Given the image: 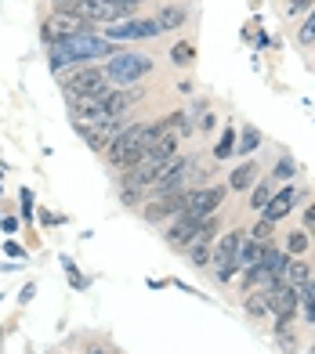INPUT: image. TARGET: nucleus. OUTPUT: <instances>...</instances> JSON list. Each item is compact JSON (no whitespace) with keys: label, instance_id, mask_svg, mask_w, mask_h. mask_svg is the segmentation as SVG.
<instances>
[{"label":"nucleus","instance_id":"39448f33","mask_svg":"<svg viewBox=\"0 0 315 354\" xmlns=\"http://www.w3.org/2000/svg\"><path fill=\"white\" fill-rule=\"evenodd\" d=\"M243 239H246V232H228V235H222V243H217V250H214V264H217V282H228L235 271H240V246H243Z\"/></svg>","mask_w":315,"mask_h":354},{"label":"nucleus","instance_id":"9d476101","mask_svg":"<svg viewBox=\"0 0 315 354\" xmlns=\"http://www.w3.org/2000/svg\"><path fill=\"white\" fill-rule=\"evenodd\" d=\"M185 203H188V192H170V196H160L156 203H145V221H163V217L185 214Z\"/></svg>","mask_w":315,"mask_h":354},{"label":"nucleus","instance_id":"f03ea898","mask_svg":"<svg viewBox=\"0 0 315 354\" xmlns=\"http://www.w3.org/2000/svg\"><path fill=\"white\" fill-rule=\"evenodd\" d=\"M102 69H105V76H109L113 87H127V84H138V80L152 69V58L134 55V51H116Z\"/></svg>","mask_w":315,"mask_h":354},{"label":"nucleus","instance_id":"c756f323","mask_svg":"<svg viewBox=\"0 0 315 354\" xmlns=\"http://www.w3.org/2000/svg\"><path fill=\"white\" fill-rule=\"evenodd\" d=\"M294 163H290V159H279V167H276V177H294Z\"/></svg>","mask_w":315,"mask_h":354},{"label":"nucleus","instance_id":"ddd939ff","mask_svg":"<svg viewBox=\"0 0 315 354\" xmlns=\"http://www.w3.org/2000/svg\"><path fill=\"white\" fill-rule=\"evenodd\" d=\"M287 261L290 257L287 253H279V250H272V246H264V257H261V268H264V275H269L272 282H279L282 279V271H287Z\"/></svg>","mask_w":315,"mask_h":354},{"label":"nucleus","instance_id":"a211bd4d","mask_svg":"<svg viewBox=\"0 0 315 354\" xmlns=\"http://www.w3.org/2000/svg\"><path fill=\"white\" fill-rule=\"evenodd\" d=\"M258 145H261V131H258V127H246L243 138L235 141V152H240V156H250V152L258 149Z\"/></svg>","mask_w":315,"mask_h":354},{"label":"nucleus","instance_id":"cd10ccee","mask_svg":"<svg viewBox=\"0 0 315 354\" xmlns=\"http://www.w3.org/2000/svg\"><path fill=\"white\" fill-rule=\"evenodd\" d=\"M269 199H272V188H269V185H258L254 196H250V206H254V210H264V206H269Z\"/></svg>","mask_w":315,"mask_h":354},{"label":"nucleus","instance_id":"2eb2a0df","mask_svg":"<svg viewBox=\"0 0 315 354\" xmlns=\"http://www.w3.org/2000/svg\"><path fill=\"white\" fill-rule=\"evenodd\" d=\"M264 246L269 243H258V239H243V246H240V268H250V264H258L261 257H264Z\"/></svg>","mask_w":315,"mask_h":354},{"label":"nucleus","instance_id":"412c9836","mask_svg":"<svg viewBox=\"0 0 315 354\" xmlns=\"http://www.w3.org/2000/svg\"><path fill=\"white\" fill-rule=\"evenodd\" d=\"M235 141H240V138H235V131L228 127V131L222 134V141H217V149H214V159H228L235 152Z\"/></svg>","mask_w":315,"mask_h":354},{"label":"nucleus","instance_id":"bb28decb","mask_svg":"<svg viewBox=\"0 0 315 354\" xmlns=\"http://www.w3.org/2000/svg\"><path fill=\"white\" fill-rule=\"evenodd\" d=\"M297 40H301L305 47H312V44H315V11H312L308 19H305V26L297 29Z\"/></svg>","mask_w":315,"mask_h":354},{"label":"nucleus","instance_id":"0eeeda50","mask_svg":"<svg viewBox=\"0 0 315 354\" xmlns=\"http://www.w3.org/2000/svg\"><path fill=\"white\" fill-rule=\"evenodd\" d=\"M264 293V304H269V311H276V318H294L297 315V300H301V293H297V286L290 282H272L261 289Z\"/></svg>","mask_w":315,"mask_h":354},{"label":"nucleus","instance_id":"f3484780","mask_svg":"<svg viewBox=\"0 0 315 354\" xmlns=\"http://www.w3.org/2000/svg\"><path fill=\"white\" fill-rule=\"evenodd\" d=\"M185 8H163L160 15H156V26H160V33H167V29H178V26H185Z\"/></svg>","mask_w":315,"mask_h":354},{"label":"nucleus","instance_id":"1a4fd4ad","mask_svg":"<svg viewBox=\"0 0 315 354\" xmlns=\"http://www.w3.org/2000/svg\"><path fill=\"white\" fill-rule=\"evenodd\" d=\"M160 37V26H156V19H134V22H116L105 29V40H152Z\"/></svg>","mask_w":315,"mask_h":354},{"label":"nucleus","instance_id":"423d86ee","mask_svg":"<svg viewBox=\"0 0 315 354\" xmlns=\"http://www.w3.org/2000/svg\"><path fill=\"white\" fill-rule=\"evenodd\" d=\"M222 199H225V188H222V185H207V188L188 192L185 217H192V221H207V217H214L217 206H222Z\"/></svg>","mask_w":315,"mask_h":354},{"label":"nucleus","instance_id":"f257e3e1","mask_svg":"<svg viewBox=\"0 0 315 354\" xmlns=\"http://www.w3.org/2000/svg\"><path fill=\"white\" fill-rule=\"evenodd\" d=\"M149 138H152V123H149V127H145V123L123 127V131L116 134V141L105 149L109 163L120 167V170H127V167L141 163V159H145V145H149Z\"/></svg>","mask_w":315,"mask_h":354},{"label":"nucleus","instance_id":"c85d7f7f","mask_svg":"<svg viewBox=\"0 0 315 354\" xmlns=\"http://www.w3.org/2000/svg\"><path fill=\"white\" fill-rule=\"evenodd\" d=\"M276 340H279V347L287 351V354H294V351H297V340H294V333H287V329H276Z\"/></svg>","mask_w":315,"mask_h":354},{"label":"nucleus","instance_id":"7ed1b4c3","mask_svg":"<svg viewBox=\"0 0 315 354\" xmlns=\"http://www.w3.org/2000/svg\"><path fill=\"white\" fill-rule=\"evenodd\" d=\"M109 87V76L102 66H80L76 73H69L62 80V91H66V98H87V94H105Z\"/></svg>","mask_w":315,"mask_h":354},{"label":"nucleus","instance_id":"393cba45","mask_svg":"<svg viewBox=\"0 0 315 354\" xmlns=\"http://www.w3.org/2000/svg\"><path fill=\"white\" fill-rule=\"evenodd\" d=\"M217 232H222V221H217V217H207V221L199 224V235H196V239H199V243H210Z\"/></svg>","mask_w":315,"mask_h":354},{"label":"nucleus","instance_id":"f8f14e48","mask_svg":"<svg viewBox=\"0 0 315 354\" xmlns=\"http://www.w3.org/2000/svg\"><path fill=\"white\" fill-rule=\"evenodd\" d=\"M294 203H297V192H294V188H282V192H276V196L269 199V206H264L261 214L276 224L279 217H287V214L294 210Z\"/></svg>","mask_w":315,"mask_h":354},{"label":"nucleus","instance_id":"9b49d317","mask_svg":"<svg viewBox=\"0 0 315 354\" xmlns=\"http://www.w3.org/2000/svg\"><path fill=\"white\" fill-rule=\"evenodd\" d=\"M199 224H203V221H192V217L178 214V221L167 228V243L174 246V250H188V246L196 243V235H199Z\"/></svg>","mask_w":315,"mask_h":354},{"label":"nucleus","instance_id":"473e14b6","mask_svg":"<svg viewBox=\"0 0 315 354\" xmlns=\"http://www.w3.org/2000/svg\"><path fill=\"white\" fill-rule=\"evenodd\" d=\"M51 4H55V8H58V4H69V0H51Z\"/></svg>","mask_w":315,"mask_h":354},{"label":"nucleus","instance_id":"6e6552de","mask_svg":"<svg viewBox=\"0 0 315 354\" xmlns=\"http://www.w3.org/2000/svg\"><path fill=\"white\" fill-rule=\"evenodd\" d=\"M123 131V123H120V116H113V120H102V123H76V134H80L94 152H105L109 145L116 141V134Z\"/></svg>","mask_w":315,"mask_h":354},{"label":"nucleus","instance_id":"5701e85b","mask_svg":"<svg viewBox=\"0 0 315 354\" xmlns=\"http://www.w3.org/2000/svg\"><path fill=\"white\" fill-rule=\"evenodd\" d=\"M188 257H192V264H196V268H203V264L210 261V243H199V239H196V243L188 246Z\"/></svg>","mask_w":315,"mask_h":354},{"label":"nucleus","instance_id":"4be33fe9","mask_svg":"<svg viewBox=\"0 0 315 354\" xmlns=\"http://www.w3.org/2000/svg\"><path fill=\"white\" fill-rule=\"evenodd\" d=\"M305 250H308V235H305V232H290V235H287V257H290V253L301 257Z\"/></svg>","mask_w":315,"mask_h":354},{"label":"nucleus","instance_id":"aec40b11","mask_svg":"<svg viewBox=\"0 0 315 354\" xmlns=\"http://www.w3.org/2000/svg\"><path fill=\"white\" fill-rule=\"evenodd\" d=\"M170 58H174V66H192V58H196V47L188 44V40H181V44H174V47H170Z\"/></svg>","mask_w":315,"mask_h":354},{"label":"nucleus","instance_id":"dca6fc26","mask_svg":"<svg viewBox=\"0 0 315 354\" xmlns=\"http://www.w3.org/2000/svg\"><path fill=\"white\" fill-rule=\"evenodd\" d=\"M258 174H261V170H258V163H243V167H235V170H232V177H228L232 192L250 188V185H254V177H258Z\"/></svg>","mask_w":315,"mask_h":354},{"label":"nucleus","instance_id":"6ab92c4d","mask_svg":"<svg viewBox=\"0 0 315 354\" xmlns=\"http://www.w3.org/2000/svg\"><path fill=\"white\" fill-rule=\"evenodd\" d=\"M69 66H76V62H73V55L66 51V44H51V69L62 73V69H69Z\"/></svg>","mask_w":315,"mask_h":354},{"label":"nucleus","instance_id":"2f4dec72","mask_svg":"<svg viewBox=\"0 0 315 354\" xmlns=\"http://www.w3.org/2000/svg\"><path fill=\"white\" fill-rule=\"evenodd\" d=\"M305 224L315 232V206H308V210H305Z\"/></svg>","mask_w":315,"mask_h":354},{"label":"nucleus","instance_id":"20e7f679","mask_svg":"<svg viewBox=\"0 0 315 354\" xmlns=\"http://www.w3.org/2000/svg\"><path fill=\"white\" fill-rule=\"evenodd\" d=\"M58 44H66V51L73 55V62L113 58V55H116L113 40H105V37H98V33H76V37H69V40H58Z\"/></svg>","mask_w":315,"mask_h":354},{"label":"nucleus","instance_id":"a878e982","mask_svg":"<svg viewBox=\"0 0 315 354\" xmlns=\"http://www.w3.org/2000/svg\"><path fill=\"white\" fill-rule=\"evenodd\" d=\"M246 235H250V239H258V243H269V239H272V221H269V217H261Z\"/></svg>","mask_w":315,"mask_h":354},{"label":"nucleus","instance_id":"7c9ffc66","mask_svg":"<svg viewBox=\"0 0 315 354\" xmlns=\"http://www.w3.org/2000/svg\"><path fill=\"white\" fill-rule=\"evenodd\" d=\"M308 8H312V0H290V4H287L290 15H301V11H308Z\"/></svg>","mask_w":315,"mask_h":354},{"label":"nucleus","instance_id":"b1692460","mask_svg":"<svg viewBox=\"0 0 315 354\" xmlns=\"http://www.w3.org/2000/svg\"><path fill=\"white\" fill-rule=\"evenodd\" d=\"M246 315H250V318L269 315V304H264V297H261V293H250V297H246Z\"/></svg>","mask_w":315,"mask_h":354},{"label":"nucleus","instance_id":"4468645a","mask_svg":"<svg viewBox=\"0 0 315 354\" xmlns=\"http://www.w3.org/2000/svg\"><path fill=\"white\" fill-rule=\"evenodd\" d=\"M282 282H290V286H308L312 282V268L305 261H287V271H282Z\"/></svg>","mask_w":315,"mask_h":354}]
</instances>
